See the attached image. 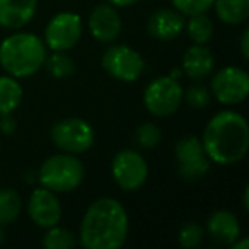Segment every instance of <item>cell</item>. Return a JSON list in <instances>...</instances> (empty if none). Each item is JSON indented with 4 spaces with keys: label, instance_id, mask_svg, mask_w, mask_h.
Masks as SVG:
<instances>
[{
    "label": "cell",
    "instance_id": "6da1fadb",
    "mask_svg": "<svg viewBox=\"0 0 249 249\" xmlns=\"http://www.w3.org/2000/svg\"><path fill=\"white\" fill-rule=\"evenodd\" d=\"M128 213L114 198H99L86 210L79 239L86 249H120L128 237Z\"/></svg>",
    "mask_w": 249,
    "mask_h": 249
},
{
    "label": "cell",
    "instance_id": "7a4b0ae2",
    "mask_svg": "<svg viewBox=\"0 0 249 249\" xmlns=\"http://www.w3.org/2000/svg\"><path fill=\"white\" fill-rule=\"evenodd\" d=\"M201 145L212 162L220 166L239 162L249 147V126L246 118L231 109L217 113L205 126Z\"/></svg>",
    "mask_w": 249,
    "mask_h": 249
},
{
    "label": "cell",
    "instance_id": "3957f363",
    "mask_svg": "<svg viewBox=\"0 0 249 249\" xmlns=\"http://www.w3.org/2000/svg\"><path fill=\"white\" fill-rule=\"evenodd\" d=\"M46 56L45 41L31 33H16L0 43V65L16 79L39 72Z\"/></svg>",
    "mask_w": 249,
    "mask_h": 249
},
{
    "label": "cell",
    "instance_id": "277c9868",
    "mask_svg": "<svg viewBox=\"0 0 249 249\" xmlns=\"http://www.w3.org/2000/svg\"><path fill=\"white\" fill-rule=\"evenodd\" d=\"M84 179V164L73 154H56L41 164L38 181L53 193H67L80 186Z\"/></svg>",
    "mask_w": 249,
    "mask_h": 249
},
{
    "label": "cell",
    "instance_id": "5b68a950",
    "mask_svg": "<svg viewBox=\"0 0 249 249\" xmlns=\"http://www.w3.org/2000/svg\"><path fill=\"white\" fill-rule=\"evenodd\" d=\"M55 147L67 154H82L94 143V130L82 118H63L50 130Z\"/></svg>",
    "mask_w": 249,
    "mask_h": 249
},
{
    "label": "cell",
    "instance_id": "8992f818",
    "mask_svg": "<svg viewBox=\"0 0 249 249\" xmlns=\"http://www.w3.org/2000/svg\"><path fill=\"white\" fill-rule=\"evenodd\" d=\"M183 103V89L178 79L171 75L157 77L147 86L143 92V104L147 111L154 116H171Z\"/></svg>",
    "mask_w": 249,
    "mask_h": 249
},
{
    "label": "cell",
    "instance_id": "52a82bcc",
    "mask_svg": "<svg viewBox=\"0 0 249 249\" xmlns=\"http://www.w3.org/2000/svg\"><path fill=\"white\" fill-rule=\"evenodd\" d=\"M178 173L183 179L195 183L210 171V159L205 154L201 140L193 135L183 137L174 145Z\"/></svg>",
    "mask_w": 249,
    "mask_h": 249
},
{
    "label": "cell",
    "instance_id": "ba28073f",
    "mask_svg": "<svg viewBox=\"0 0 249 249\" xmlns=\"http://www.w3.org/2000/svg\"><path fill=\"white\" fill-rule=\"evenodd\" d=\"M111 174L121 190L135 191L145 184L149 176V166L137 150L123 149L113 157Z\"/></svg>",
    "mask_w": 249,
    "mask_h": 249
},
{
    "label": "cell",
    "instance_id": "9c48e42d",
    "mask_svg": "<svg viewBox=\"0 0 249 249\" xmlns=\"http://www.w3.org/2000/svg\"><path fill=\"white\" fill-rule=\"evenodd\" d=\"M143 58L126 45H113L103 55V69L121 82H135L143 73Z\"/></svg>",
    "mask_w": 249,
    "mask_h": 249
},
{
    "label": "cell",
    "instance_id": "30bf717a",
    "mask_svg": "<svg viewBox=\"0 0 249 249\" xmlns=\"http://www.w3.org/2000/svg\"><path fill=\"white\" fill-rule=\"evenodd\" d=\"M213 97L222 104H239L249 94V75L241 67H224L210 82Z\"/></svg>",
    "mask_w": 249,
    "mask_h": 249
},
{
    "label": "cell",
    "instance_id": "8fae6325",
    "mask_svg": "<svg viewBox=\"0 0 249 249\" xmlns=\"http://www.w3.org/2000/svg\"><path fill=\"white\" fill-rule=\"evenodd\" d=\"M82 35V19L75 12H58L45 29V43L52 52H69Z\"/></svg>",
    "mask_w": 249,
    "mask_h": 249
},
{
    "label": "cell",
    "instance_id": "7c38bea8",
    "mask_svg": "<svg viewBox=\"0 0 249 249\" xmlns=\"http://www.w3.org/2000/svg\"><path fill=\"white\" fill-rule=\"evenodd\" d=\"M28 213L38 227L50 229L58 225L62 218V203L53 191L46 188H36L28 201Z\"/></svg>",
    "mask_w": 249,
    "mask_h": 249
},
{
    "label": "cell",
    "instance_id": "4fadbf2b",
    "mask_svg": "<svg viewBox=\"0 0 249 249\" xmlns=\"http://www.w3.org/2000/svg\"><path fill=\"white\" fill-rule=\"evenodd\" d=\"M89 31L101 43H113L121 33V18L111 4H99L89 16Z\"/></svg>",
    "mask_w": 249,
    "mask_h": 249
},
{
    "label": "cell",
    "instance_id": "5bb4252c",
    "mask_svg": "<svg viewBox=\"0 0 249 249\" xmlns=\"http://www.w3.org/2000/svg\"><path fill=\"white\" fill-rule=\"evenodd\" d=\"M184 18L176 9H159L149 18L147 31L159 41H173L183 33Z\"/></svg>",
    "mask_w": 249,
    "mask_h": 249
},
{
    "label": "cell",
    "instance_id": "9a60e30c",
    "mask_svg": "<svg viewBox=\"0 0 249 249\" xmlns=\"http://www.w3.org/2000/svg\"><path fill=\"white\" fill-rule=\"evenodd\" d=\"M208 235L218 246H231L241 234V225L232 212L217 210L208 217Z\"/></svg>",
    "mask_w": 249,
    "mask_h": 249
},
{
    "label": "cell",
    "instance_id": "2e32d148",
    "mask_svg": "<svg viewBox=\"0 0 249 249\" xmlns=\"http://www.w3.org/2000/svg\"><path fill=\"white\" fill-rule=\"evenodd\" d=\"M38 0H0V26L21 29L36 14Z\"/></svg>",
    "mask_w": 249,
    "mask_h": 249
},
{
    "label": "cell",
    "instance_id": "e0dca14e",
    "mask_svg": "<svg viewBox=\"0 0 249 249\" xmlns=\"http://www.w3.org/2000/svg\"><path fill=\"white\" fill-rule=\"evenodd\" d=\"M213 67H215L213 53L205 45H193L184 53L181 70L190 79L201 80L213 72Z\"/></svg>",
    "mask_w": 249,
    "mask_h": 249
},
{
    "label": "cell",
    "instance_id": "ac0fdd59",
    "mask_svg": "<svg viewBox=\"0 0 249 249\" xmlns=\"http://www.w3.org/2000/svg\"><path fill=\"white\" fill-rule=\"evenodd\" d=\"M217 18L222 22L237 26L249 18V0H213Z\"/></svg>",
    "mask_w": 249,
    "mask_h": 249
},
{
    "label": "cell",
    "instance_id": "d6986e66",
    "mask_svg": "<svg viewBox=\"0 0 249 249\" xmlns=\"http://www.w3.org/2000/svg\"><path fill=\"white\" fill-rule=\"evenodd\" d=\"M22 101V87L12 75L0 77V116L11 114Z\"/></svg>",
    "mask_w": 249,
    "mask_h": 249
},
{
    "label": "cell",
    "instance_id": "ffe728a7",
    "mask_svg": "<svg viewBox=\"0 0 249 249\" xmlns=\"http://www.w3.org/2000/svg\"><path fill=\"white\" fill-rule=\"evenodd\" d=\"M22 208L21 196L16 190L2 188L0 190V227L9 225L19 217Z\"/></svg>",
    "mask_w": 249,
    "mask_h": 249
},
{
    "label": "cell",
    "instance_id": "44dd1931",
    "mask_svg": "<svg viewBox=\"0 0 249 249\" xmlns=\"http://www.w3.org/2000/svg\"><path fill=\"white\" fill-rule=\"evenodd\" d=\"M186 31L195 45H207L213 36V22L207 14H193L186 24Z\"/></svg>",
    "mask_w": 249,
    "mask_h": 249
},
{
    "label": "cell",
    "instance_id": "7402d4cb",
    "mask_svg": "<svg viewBox=\"0 0 249 249\" xmlns=\"http://www.w3.org/2000/svg\"><path fill=\"white\" fill-rule=\"evenodd\" d=\"M46 70L55 79H67L75 72V63L65 52H53L52 56L45 60Z\"/></svg>",
    "mask_w": 249,
    "mask_h": 249
},
{
    "label": "cell",
    "instance_id": "603a6c76",
    "mask_svg": "<svg viewBox=\"0 0 249 249\" xmlns=\"http://www.w3.org/2000/svg\"><path fill=\"white\" fill-rule=\"evenodd\" d=\"M77 244L75 234L70 232L69 229L53 225L48 229V232L43 237V246L46 249H70Z\"/></svg>",
    "mask_w": 249,
    "mask_h": 249
},
{
    "label": "cell",
    "instance_id": "cb8c5ba5",
    "mask_svg": "<svg viewBox=\"0 0 249 249\" xmlns=\"http://www.w3.org/2000/svg\"><path fill=\"white\" fill-rule=\"evenodd\" d=\"M160 140H162V133H160L159 126L154 123L140 124L135 132V142L142 149H156Z\"/></svg>",
    "mask_w": 249,
    "mask_h": 249
},
{
    "label": "cell",
    "instance_id": "d4e9b609",
    "mask_svg": "<svg viewBox=\"0 0 249 249\" xmlns=\"http://www.w3.org/2000/svg\"><path fill=\"white\" fill-rule=\"evenodd\" d=\"M203 237H205V232L203 229L200 227L198 224L195 222H190V224L183 225L179 229V234H178V241L183 248H198V246L203 242Z\"/></svg>",
    "mask_w": 249,
    "mask_h": 249
},
{
    "label": "cell",
    "instance_id": "484cf974",
    "mask_svg": "<svg viewBox=\"0 0 249 249\" xmlns=\"http://www.w3.org/2000/svg\"><path fill=\"white\" fill-rule=\"evenodd\" d=\"M176 11H179L183 16L203 14L213 5V0H171Z\"/></svg>",
    "mask_w": 249,
    "mask_h": 249
},
{
    "label": "cell",
    "instance_id": "4316f807",
    "mask_svg": "<svg viewBox=\"0 0 249 249\" xmlns=\"http://www.w3.org/2000/svg\"><path fill=\"white\" fill-rule=\"evenodd\" d=\"M183 99L191 107H205L210 103V90L205 86H191L186 92H183Z\"/></svg>",
    "mask_w": 249,
    "mask_h": 249
},
{
    "label": "cell",
    "instance_id": "83f0119b",
    "mask_svg": "<svg viewBox=\"0 0 249 249\" xmlns=\"http://www.w3.org/2000/svg\"><path fill=\"white\" fill-rule=\"evenodd\" d=\"M0 132L5 133V135H11L16 132V121L11 114H2L0 118Z\"/></svg>",
    "mask_w": 249,
    "mask_h": 249
},
{
    "label": "cell",
    "instance_id": "f1b7e54d",
    "mask_svg": "<svg viewBox=\"0 0 249 249\" xmlns=\"http://www.w3.org/2000/svg\"><path fill=\"white\" fill-rule=\"evenodd\" d=\"M241 55L244 60L249 58V29H244L241 36Z\"/></svg>",
    "mask_w": 249,
    "mask_h": 249
},
{
    "label": "cell",
    "instance_id": "f546056e",
    "mask_svg": "<svg viewBox=\"0 0 249 249\" xmlns=\"http://www.w3.org/2000/svg\"><path fill=\"white\" fill-rule=\"evenodd\" d=\"M137 2L139 0H107V4H111L113 7H130Z\"/></svg>",
    "mask_w": 249,
    "mask_h": 249
},
{
    "label": "cell",
    "instance_id": "4dcf8cb0",
    "mask_svg": "<svg viewBox=\"0 0 249 249\" xmlns=\"http://www.w3.org/2000/svg\"><path fill=\"white\" fill-rule=\"evenodd\" d=\"M231 248L232 249H248L249 248V241H248V239H241V241H239V239H235V241L231 244Z\"/></svg>",
    "mask_w": 249,
    "mask_h": 249
},
{
    "label": "cell",
    "instance_id": "1f68e13d",
    "mask_svg": "<svg viewBox=\"0 0 249 249\" xmlns=\"http://www.w3.org/2000/svg\"><path fill=\"white\" fill-rule=\"evenodd\" d=\"M242 205H244V210H249V188L248 186L242 191Z\"/></svg>",
    "mask_w": 249,
    "mask_h": 249
},
{
    "label": "cell",
    "instance_id": "d6a6232c",
    "mask_svg": "<svg viewBox=\"0 0 249 249\" xmlns=\"http://www.w3.org/2000/svg\"><path fill=\"white\" fill-rule=\"evenodd\" d=\"M4 239H5V234H4V231L0 229V242H4Z\"/></svg>",
    "mask_w": 249,
    "mask_h": 249
}]
</instances>
